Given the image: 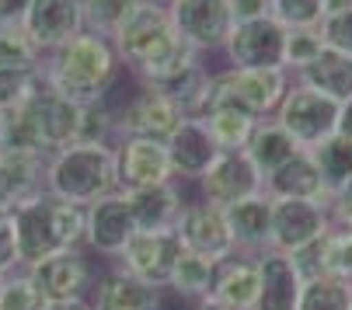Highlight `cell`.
<instances>
[{
  "instance_id": "ffe728a7",
  "label": "cell",
  "mask_w": 352,
  "mask_h": 310,
  "mask_svg": "<svg viewBox=\"0 0 352 310\" xmlns=\"http://www.w3.org/2000/svg\"><path fill=\"white\" fill-rule=\"evenodd\" d=\"M164 146H168V157H171L175 181H199L220 153L203 119H182Z\"/></svg>"
},
{
  "instance_id": "7c38bea8",
  "label": "cell",
  "mask_w": 352,
  "mask_h": 310,
  "mask_svg": "<svg viewBox=\"0 0 352 310\" xmlns=\"http://www.w3.org/2000/svg\"><path fill=\"white\" fill-rule=\"evenodd\" d=\"M283 49H286V28L269 14L258 21L234 25L223 45V60L230 70H269L283 67Z\"/></svg>"
},
{
  "instance_id": "6da1fadb",
  "label": "cell",
  "mask_w": 352,
  "mask_h": 310,
  "mask_svg": "<svg viewBox=\"0 0 352 310\" xmlns=\"http://www.w3.org/2000/svg\"><path fill=\"white\" fill-rule=\"evenodd\" d=\"M38 70L63 98L77 101V105L105 101L122 77V63L112 38L94 32H80L67 45H60L56 53L42 56Z\"/></svg>"
},
{
  "instance_id": "2e32d148",
  "label": "cell",
  "mask_w": 352,
  "mask_h": 310,
  "mask_svg": "<svg viewBox=\"0 0 352 310\" xmlns=\"http://www.w3.org/2000/svg\"><path fill=\"white\" fill-rule=\"evenodd\" d=\"M262 171L251 164V157L244 150H234V153H217V161L206 168V175L199 178V199H206L213 206H234L241 199H251V195H262Z\"/></svg>"
},
{
  "instance_id": "f6af8a7d",
  "label": "cell",
  "mask_w": 352,
  "mask_h": 310,
  "mask_svg": "<svg viewBox=\"0 0 352 310\" xmlns=\"http://www.w3.org/2000/svg\"><path fill=\"white\" fill-rule=\"evenodd\" d=\"M338 136H349L352 140V98L338 105Z\"/></svg>"
},
{
  "instance_id": "9c48e42d",
  "label": "cell",
  "mask_w": 352,
  "mask_h": 310,
  "mask_svg": "<svg viewBox=\"0 0 352 310\" xmlns=\"http://www.w3.org/2000/svg\"><path fill=\"white\" fill-rule=\"evenodd\" d=\"M42 300H91L94 293V254L87 247H67L25 269Z\"/></svg>"
},
{
  "instance_id": "603a6c76",
  "label": "cell",
  "mask_w": 352,
  "mask_h": 310,
  "mask_svg": "<svg viewBox=\"0 0 352 310\" xmlns=\"http://www.w3.org/2000/svg\"><path fill=\"white\" fill-rule=\"evenodd\" d=\"M227 227L234 237V247L244 254H262L269 251L272 241V199L262 195H251L241 199L234 206H227Z\"/></svg>"
},
{
  "instance_id": "7dc6e473",
  "label": "cell",
  "mask_w": 352,
  "mask_h": 310,
  "mask_svg": "<svg viewBox=\"0 0 352 310\" xmlns=\"http://www.w3.org/2000/svg\"><path fill=\"white\" fill-rule=\"evenodd\" d=\"M11 213H14V206H8V202H0V223H11Z\"/></svg>"
},
{
  "instance_id": "c3c4849f",
  "label": "cell",
  "mask_w": 352,
  "mask_h": 310,
  "mask_svg": "<svg viewBox=\"0 0 352 310\" xmlns=\"http://www.w3.org/2000/svg\"><path fill=\"white\" fill-rule=\"evenodd\" d=\"M195 310H227V307H217V303H199Z\"/></svg>"
},
{
  "instance_id": "484cf974",
  "label": "cell",
  "mask_w": 352,
  "mask_h": 310,
  "mask_svg": "<svg viewBox=\"0 0 352 310\" xmlns=\"http://www.w3.org/2000/svg\"><path fill=\"white\" fill-rule=\"evenodd\" d=\"M293 80L342 105V101L352 98V53H342V49H328L324 45L318 53V60L311 67H304Z\"/></svg>"
},
{
  "instance_id": "681fc988",
  "label": "cell",
  "mask_w": 352,
  "mask_h": 310,
  "mask_svg": "<svg viewBox=\"0 0 352 310\" xmlns=\"http://www.w3.org/2000/svg\"><path fill=\"white\" fill-rule=\"evenodd\" d=\"M154 4H164V8H168V4H171V0H154Z\"/></svg>"
},
{
  "instance_id": "3957f363",
  "label": "cell",
  "mask_w": 352,
  "mask_h": 310,
  "mask_svg": "<svg viewBox=\"0 0 352 310\" xmlns=\"http://www.w3.org/2000/svg\"><path fill=\"white\" fill-rule=\"evenodd\" d=\"M45 192L74 206H91L119 192L112 143H70L45 157Z\"/></svg>"
},
{
  "instance_id": "836d02e7",
  "label": "cell",
  "mask_w": 352,
  "mask_h": 310,
  "mask_svg": "<svg viewBox=\"0 0 352 310\" xmlns=\"http://www.w3.org/2000/svg\"><path fill=\"white\" fill-rule=\"evenodd\" d=\"M269 14L286 28H318L324 18V0H269Z\"/></svg>"
},
{
  "instance_id": "5b68a950",
  "label": "cell",
  "mask_w": 352,
  "mask_h": 310,
  "mask_svg": "<svg viewBox=\"0 0 352 310\" xmlns=\"http://www.w3.org/2000/svg\"><path fill=\"white\" fill-rule=\"evenodd\" d=\"M293 87L283 67L269 70H213L210 80V109H237L255 119H272L279 101Z\"/></svg>"
},
{
  "instance_id": "1f68e13d",
  "label": "cell",
  "mask_w": 352,
  "mask_h": 310,
  "mask_svg": "<svg viewBox=\"0 0 352 310\" xmlns=\"http://www.w3.org/2000/svg\"><path fill=\"white\" fill-rule=\"evenodd\" d=\"M140 0H84V32L116 38L122 21L136 11Z\"/></svg>"
},
{
  "instance_id": "52a82bcc",
  "label": "cell",
  "mask_w": 352,
  "mask_h": 310,
  "mask_svg": "<svg viewBox=\"0 0 352 310\" xmlns=\"http://www.w3.org/2000/svg\"><path fill=\"white\" fill-rule=\"evenodd\" d=\"M168 14L178 38L199 56L223 53V45L237 25L230 0H171Z\"/></svg>"
},
{
  "instance_id": "f35d334b",
  "label": "cell",
  "mask_w": 352,
  "mask_h": 310,
  "mask_svg": "<svg viewBox=\"0 0 352 310\" xmlns=\"http://www.w3.org/2000/svg\"><path fill=\"white\" fill-rule=\"evenodd\" d=\"M35 70H14V67H0V112L14 109L18 101L28 94Z\"/></svg>"
},
{
  "instance_id": "9a60e30c",
  "label": "cell",
  "mask_w": 352,
  "mask_h": 310,
  "mask_svg": "<svg viewBox=\"0 0 352 310\" xmlns=\"http://www.w3.org/2000/svg\"><path fill=\"white\" fill-rule=\"evenodd\" d=\"M331 227L328 202L314 199H272V251L296 254Z\"/></svg>"
},
{
  "instance_id": "4dcf8cb0",
  "label": "cell",
  "mask_w": 352,
  "mask_h": 310,
  "mask_svg": "<svg viewBox=\"0 0 352 310\" xmlns=\"http://www.w3.org/2000/svg\"><path fill=\"white\" fill-rule=\"evenodd\" d=\"M296 310H352V286L338 276L307 279Z\"/></svg>"
},
{
  "instance_id": "8fae6325",
  "label": "cell",
  "mask_w": 352,
  "mask_h": 310,
  "mask_svg": "<svg viewBox=\"0 0 352 310\" xmlns=\"http://www.w3.org/2000/svg\"><path fill=\"white\" fill-rule=\"evenodd\" d=\"M178 254H182V241L175 230H136L112 265H119L122 272L136 276L140 283L154 289H168Z\"/></svg>"
},
{
  "instance_id": "f907efd6",
  "label": "cell",
  "mask_w": 352,
  "mask_h": 310,
  "mask_svg": "<svg viewBox=\"0 0 352 310\" xmlns=\"http://www.w3.org/2000/svg\"><path fill=\"white\" fill-rule=\"evenodd\" d=\"M0 129H4V112H0Z\"/></svg>"
},
{
  "instance_id": "ab89813d",
  "label": "cell",
  "mask_w": 352,
  "mask_h": 310,
  "mask_svg": "<svg viewBox=\"0 0 352 310\" xmlns=\"http://www.w3.org/2000/svg\"><path fill=\"white\" fill-rule=\"evenodd\" d=\"M21 269V254H18V237L11 223H0V276H8Z\"/></svg>"
},
{
  "instance_id": "d6986e66",
  "label": "cell",
  "mask_w": 352,
  "mask_h": 310,
  "mask_svg": "<svg viewBox=\"0 0 352 310\" xmlns=\"http://www.w3.org/2000/svg\"><path fill=\"white\" fill-rule=\"evenodd\" d=\"M255 300H258V258L244 251L220 258L206 303H217L227 310H255Z\"/></svg>"
},
{
  "instance_id": "cb8c5ba5",
  "label": "cell",
  "mask_w": 352,
  "mask_h": 310,
  "mask_svg": "<svg viewBox=\"0 0 352 310\" xmlns=\"http://www.w3.org/2000/svg\"><path fill=\"white\" fill-rule=\"evenodd\" d=\"M262 192L269 199H314V202H331L321 181V171L311 157V150H296L286 164H279L272 175H265Z\"/></svg>"
},
{
  "instance_id": "ac0fdd59",
  "label": "cell",
  "mask_w": 352,
  "mask_h": 310,
  "mask_svg": "<svg viewBox=\"0 0 352 310\" xmlns=\"http://www.w3.org/2000/svg\"><path fill=\"white\" fill-rule=\"evenodd\" d=\"M116 175H119V188H150V185H168L175 181L171 171V157L168 146L157 140H140V136H126L116 140Z\"/></svg>"
},
{
  "instance_id": "f546056e",
  "label": "cell",
  "mask_w": 352,
  "mask_h": 310,
  "mask_svg": "<svg viewBox=\"0 0 352 310\" xmlns=\"http://www.w3.org/2000/svg\"><path fill=\"white\" fill-rule=\"evenodd\" d=\"M203 122H206V129H210L217 150H220V153H234V150H244V146H248L251 133H255V126H258L262 119L220 105V109H210V112L203 115Z\"/></svg>"
},
{
  "instance_id": "277c9868",
  "label": "cell",
  "mask_w": 352,
  "mask_h": 310,
  "mask_svg": "<svg viewBox=\"0 0 352 310\" xmlns=\"http://www.w3.org/2000/svg\"><path fill=\"white\" fill-rule=\"evenodd\" d=\"M116 53H119V63L126 74L143 77L146 70L161 67L168 56H175L178 49L185 45L171 25V14L164 4H154V0H140L136 11L122 21V28L116 32L112 38Z\"/></svg>"
},
{
  "instance_id": "60d3db41",
  "label": "cell",
  "mask_w": 352,
  "mask_h": 310,
  "mask_svg": "<svg viewBox=\"0 0 352 310\" xmlns=\"http://www.w3.org/2000/svg\"><path fill=\"white\" fill-rule=\"evenodd\" d=\"M328 210H331V223H338V227H349V230H352V181L331 195Z\"/></svg>"
},
{
  "instance_id": "8d00e7d4",
  "label": "cell",
  "mask_w": 352,
  "mask_h": 310,
  "mask_svg": "<svg viewBox=\"0 0 352 310\" xmlns=\"http://www.w3.org/2000/svg\"><path fill=\"white\" fill-rule=\"evenodd\" d=\"M42 296L35 289V283L28 279L25 269H14L4 276V286H0V310H38Z\"/></svg>"
},
{
  "instance_id": "f1b7e54d",
  "label": "cell",
  "mask_w": 352,
  "mask_h": 310,
  "mask_svg": "<svg viewBox=\"0 0 352 310\" xmlns=\"http://www.w3.org/2000/svg\"><path fill=\"white\" fill-rule=\"evenodd\" d=\"M311 157H314V164L321 171V181H324L328 199L352 181V140L349 136H338V133L328 136L321 146L311 150Z\"/></svg>"
},
{
  "instance_id": "ee69618b",
  "label": "cell",
  "mask_w": 352,
  "mask_h": 310,
  "mask_svg": "<svg viewBox=\"0 0 352 310\" xmlns=\"http://www.w3.org/2000/svg\"><path fill=\"white\" fill-rule=\"evenodd\" d=\"M38 310H94L91 300H42Z\"/></svg>"
},
{
  "instance_id": "5bb4252c",
  "label": "cell",
  "mask_w": 352,
  "mask_h": 310,
  "mask_svg": "<svg viewBox=\"0 0 352 310\" xmlns=\"http://www.w3.org/2000/svg\"><path fill=\"white\" fill-rule=\"evenodd\" d=\"M133 234H136V223H133L129 202L122 192H112L105 199L84 206V247L94 258L116 262Z\"/></svg>"
},
{
  "instance_id": "816d5d0a",
  "label": "cell",
  "mask_w": 352,
  "mask_h": 310,
  "mask_svg": "<svg viewBox=\"0 0 352 310\" xmlns=\"http://www.w3.org/2000/svg\"><path fill=\"white\" fill-rule=\"evenodd\" d=\"M0 286H4V276H0Z\"/></svg>"
},
{
  "instance_id": "d6a6232c",
  "label": "cell",
  "mask_w": 352,
  "mask_h": 310,
  "mask_svg": "<svg viewBox=\"0 0 352 310\" xmlns=\"http://www.w3.org/2000/svg\"><path fill=\"white\" fill-rule=\"evenodd\" d=\"M0 67H14V70H38L42 53L35 42L25 35V28H0Z\"/></svg>"
},
{
  "instance_id": "7a4b0ae2",
  "label": "cell",
  "mask_w": 352,
  "mask_h": 310,
  "mask_svg": "<svg viewBox=\"0 0 352 310\" xmlns=\"http://www.w3.org/2000/svg\"><path fill=\"white\" fill-rule=\"evenodd\" d=\"M11 227L18 237L21 269H28L56 251L84 247V206H74V202H63L49 192H38L32 199L14 202Z\"/></svg>"
},
{
  "instance_id": "30bf717a",
  "label": "cell",
  "mask_w": 352,
  "mask_h": 310,
  "mask_svg": "<svg viewBox=\"0 0 352 310\" xmlns=\"http://www.w3.org/2000/svg\"><path fill=\"white\" fill-rule=\"evenodd\" d=\"M25 101L35 112V126H38V140H42L45 157H49V153H56V150H63V146H70V143H77L84 105L63 98L53 84L42 77V70H35Z\"/></svg>"
},
{
  "instance_id": "7402d4cb",
  "label": "cell",
  "mask_w": 352,
  "mask_h": 310,
  "mask_svg": "<svg viewBox=\"0 0 352 310\" xmlns=\"http://www.w3.org/2000/svg\"><path fill=\"white\" fill-rule=\"evenodd\" d=\"M122 195L129 202L136 230H175V220L182 213V206H185L182 181L150 185V188H126Z\"/></svg>"
},
{
  "instance_id": "e0dca14e",
  "label": "cell",
  "mask_w": 352,
  "mask_h": 310,
  "mask_svg": "<svg viewBox=\"0 0 352 310\" xmlns=\"http://www.w3.org/2000/svg\"><path fill=\"white\" fill-rule=\"evenodd\" d=\"M21 28L38 53L49 56L84 32V0H28Z\"/></svg>"
},
{
  "instance_id": "bcb514c9",
  "label": "cell",
  "mask_w": 352,
  "mask_h": 310,
  "mask_svg": "<svg viewBox=\"0 0 352 310\" xmlns=\"http://www.w3.org/2000/svg\"><path fill=\"white\" fill-rule=\"evenodd\" d=\"M0 202L14 206V202H11V192H8V175H4V161H0Z\"/></svg>"
},
{
  "instance_id": "4fadbf2b",
  "label": "cell",
  "mask_w": 352,
  "mask_h": 310,
  "mask_svg": "<svg viewBox=\"0 0 352 310\" xmlns=\"http://www.w3.org/2000/svg\"><path fill=\"white\" fill-rule=\"evenodd\" d=\"M175 234H178L185 251L206 254V258H213V262H220V258L237 251L234 237H230V227H227V210L206 202V199H185L182 213L175 220Z\"/></svg>"
},
{
  "instance_id": "4316f807",
  "label": "cell",
  "mask_w": 352,
  "mask_h": 310,
  "mask_svg": "<svg viewBox=\"0 0 352 310\" xmlns=\"http://www.w3.org/2000/svg\"><path fill=\"white\" fill-rule=\"evenodd\" d=\"M213 276H217V262H213V258L182 247L168 289H171L178 300L199 307V303H206V296H210V289H213Z\"/></svg>"
},
{
  "instance_id": "d4e9b609",
  "label": "cell",
  "mask_w": 352,
  "mask_h": 310,
  "mask_svg": "<svg viewBox=\"0 0 352 310\" xmlns=\"http://www.w3.org/2000/svg\"><path fill=\"white\" fill-rule=\"evenodd\" d=\"M161 296H164V289L146 286L136 276L112 265L102 279L94 283L91 307L94 310H161Z\"/></svg>"
},
{
  "instance_id": "e575fe53",
  "label": "cell",
  "mask_w": 352,
  "mask_h": 310,
  "mask_svg": "<svg viewBox=\"0 0 352 310\" xmlns=\"http://www.w3.org/2000/svg\"><path fill=\"white\" fill-rule=\"evenodd\" d=\"M324 49L318 28H296V32H286V49H283V70L289 77H296L304 67H311L318 60V53Z\"/></svg>"
},
{
  "instance_id": "ba28073f",
  "label": "cell",
  "mask_w": 352,
  "mask_h": 310,
  "mask_svg": "<svg viewBox=\"0 0 352 310\" xmlns=\"http://www.w3.org/2000/svg\"><path fill=\"white\" fill-rule=\"evenodd\" d=\"M112 112H116V140H126V136H140V140H157V143H168V136L178 129V122L185 119L182 109L175 105L171 98L150 91V87H133L129 98H105Z\"/></svg>"
},
{
  "instance_id": "7bdbcfd3",
  "label": "cell",
  "mask_w": 352,
  "mask_h": 310,
  "mask_svg": "<svg viewBox=\"0 0 352 310\" xmlns=\"http://www.w3.org/2000/svg\"><path fill=\"white\" fill-rule=\"evenodd\" d=\"M28 0H0V28H18L25 21Z\"/></svg>"
},
{
  "instance_id": "83f0119b",
  "label": "cell",
  "mask_w": 352,
  "mask_h": 310,
  "mask_svg": "<svg viewBox=\"0 0 352 310\" xmlns=\"http://www.w3.org/2000/svg\"><path fill=\"white\" fill-rule=\"evenodd\" d=\"M296 150H300V146L289 140V133H286L276 119H262V122L255 126V133H251L248 146H244V153L251 157V164L262 171V178L272 175L279 164H286Z\"/></svg>"
},
{
  "instance_id": "44dd1931",
  "label": "cell",
  "mask_w": 352,
  "mask_h": 310,
  "mask_svg": "<svg viewBox=\"0 0 352 310\" xmlns=\"http://www.w3.org/2000/svg\"><path fill=\"white\" fill-rule=\"evenodd\" d=\"M258 258V300L255 310H296L300 293H304V276H300L293 254L283 251H262Z\"/></svg>"
},
{
  "instance_id": "f5cc1de1",
  "label": "cell",
  "mask_w": 352,
  "mask_h": 310,
  "mask_svg": "<svg viewBox=\"0 0 352 310\" xmlns=\"http://www.w3.org/2000/svg\"><path fill=\"white\" fill-rule=\"evenodd\" d=\"M349 286H352V276H349Z\"/></svg>"
},
{
  "instance_id": "74e56055",
  "label": "cell",
  "mask_w": 352,
  "mask_h": 310,
  "mask_svg": "<svg viewBox=\"0 0 352 310\" xmlns=\"http://www.w3.org/2000/svg\"><path fill=\"white\" fill-rule=\"evenodd\" d=\"M318 35L328 49H342V53H352V8L349 11H331L321 18Z\"/></svg>"
},
{
  "instance_id": "b9f144b4",
  "label": "cell",
  "mask_w": 352,
  "mask_h": 310,
  "mask_svg": "<svg viewBox=\"0 0 352 310\" xmlns=\"http://www.w3.org/2000/svg\"><path fill=\"white\" fill-rule=\"evenodd\" d=\"M234 8V21H258V18H269V0H230Z\"/></svg>"
},
{
  "instance_id": "8992f818",
  "label": "cell",
  "mask_w": 352,
  "mask_h": 310,
  "mask_svg": "<svg viewBox=\"0 0 352 310\" xmlns=\"http://www.w3.org/2000/svg\"><path fill=\"white\" fill-rule=\"evenodd\" d=\"M272 119L289 133V140L300 150H314L328 136L338 133V101H331V98H324V94H318V91L293 80V87L279 101V109H276Z\"/></svg>"
},
{
  "instance_id": "d590c367",
  "label": "cell",
  "mask_w": 352,
  "mask_h": 310,
  "mask_svg": "<svg viewBox=\"0 0 352 310\" xmlns=\"http://www.w3.org/2000/svg\"><path fill=\"white\" fill-rule=\"evenodd\" d=\"M77 143H116V112H112L109 101H94V105H84Z\"/></svg>"
}]
</instances>
